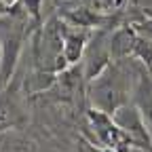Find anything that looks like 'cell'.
<instances>
[{"mask_svg":"<svg viewBox=\"0 0 152 152\" xmlns=\"http://www.w3.org/2000/svg\"><path fill=\"white\" fill-rule=\"evenodd\" d=\"M133 78H135V72L125 64V59H118L114 64L110 61L99 76L89 80V99L93 108L104 114H112L118 106L129 102Z\"/></svg>","mask_w":152,"mask_h":152,"instance_id":"cell-1","label":"cell"},{"mask_svg":"<svg viewBox=\"0 0 152 152\" xmlns=\"http://www.w3.org/2000/svg\"><path fill=\"white\" fill-rule=\"evenodd\" d=\"M66 28H68V23H64L57 17L49 19L47 26L42 28V34H40L38 45H36V57L42 64L45 72L59 74L68 68L64 61V55H61V42H64Z\"/></svg>","mask_w":152,"mask_h":152,"instance_id":"cell-2","label":"cell"},{"mask_svg":"<svg viewBox=\"0 0 152 152\" xmlns=\"http://www.w3.org/2000/svg\"><path fill=\"white\" fill-rule=\"evenodd\" d=\"M110 116H112L114 125L125 133V137L129 140L131 146L152 152V135H150V129H148V121L144 118L142 110L133 102H125Z\"/></svg>","mask_w":152,"mask_h":152,"instance_id":"cell-3","label":"cell"},{"mask_svg":"<svg viewBox=\"0 0 152 152\" xmlns=\"http://www.w3.org/2000/svg\"><path fill=\"white\" fill-rule=\"evenodd\" d=\"M80 61H83V76H85L87 83L93 80L95 76H99L108 68V64L112 61V57H110V45H108L106 34H102V32L93 34L91 32Z\"/></svg>","mask_w":152,"mask_h":152,"instance_id":"cell-4","label":"cell"},{"mask_svg":"<svg viewBox=\"0 0 152 152\" xmlns=\"http://www.w3.org/2000/svg\"><path fill=\"white\" fill-rule=\"evenodd\" d=\"M91 30L89 28H78V26H68L64 34V42H61V55L66 66H76L80 64V57L85 53V47L89 42Z\"/></svg>","mask_w":152,"mask_h":152,"instance_id":"cell-5","label":"cell"},{"mask_svg":"<svg viewBox=\"0 0 152 152\" xmlns=\"http://www.w3.org/2000/svg\"><path fill=\"white\" fill-rule=\"evenodd\" d=\"M131 57H137V59H140L144 66H146V64L150 66V61H152V40H148V38H142V36H135Z\"/></svg>","mask_w":152,"mask_h":152,"instance_id":"cell-6","label":"cell"},{"mask_svg":"<svg viewBox=\"0 0 152 152\" xmlns=\"http://www.w3.org/2000/svg\"><path fill=\"white\" fill-rule=\"evenodd\" d=\"M102 2H104L106 7H110V4H114V0H102Z\"/></svg>","mask_w":152,"mask_h":152,"instance_id":"cell-7","label":"cell"},{"mask_svg":"<svg viewBox=\"0 0 152 152\" xmlns=\"http://www.w3.org/2000/svg\"><path fill=\"white\" fill-rule=\"evenodd\" d=\"M2 2H4V4L9 7V4H13V2H15V0H2Z\"/></svg>","mask_w":152,"mask_h":152,"instance_id":"cell-8","label":"cell"},{"mask_svg":"<svg viewBox=\"0 0 152 152\" xmlns=\"http://www.w3.org/2000/svg\"><path fill=\"white\" fill-rule=\"evenodd\" d=\"M150 68H152V61H150Z\"/></svg>","mask_w":152,"mask_h":152,"instance_id":"cell-9","label":"cell"}]
</instances>
